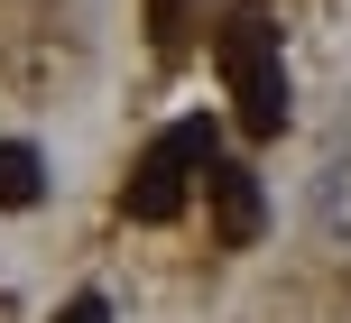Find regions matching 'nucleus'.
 Returning <instances> with one entry per match:
<instances>
[{"mask_svg": "<svg viewBox=\"0 0 351 323\" xmlns=\"http://www.w3.org/2000/svg\"><path fill=\"white\" fill-rule=\"evenodd\" d=\"M222 74H231V102H241V129L278 139L287 129V65H278V28L259 10H241L222 28Z\"/></svg>", "mask_w": 351, "mask_h": 323, "instance_id": "f257e3e1", "label": "nucleus"}, {"mask_svg": "<svg viewBox=\"0 0 351 323\" xmlns=\"http://www.w3.org/2000/svg\"><path fill=\"white\" fill-rule=\"evenodd\" d=\"M194 166H213V120H176L167 139L139 157V176H130V222H148V231L176 222V213H185V176H194Z\"/></svg>", "mask_w": 351, "mask_h": 323, "instance_id": "f03ea898", "label": "nucleus"}, {"mask_svg": "<svg viewBox=\"0 0 351 323\" xmlns=\"http://www.w3.org/2000/svg\"><path fill=\"white\" fill-rule=\"evenodd\" d=\"M213 185V231H222V250H250L259 240V176L250 166H204Z\"/></svg>", "mask_w": 351, "mask_h": 323, "instance_id": "7ed1b4c3", "label": "nucleus"}, {"mask_svg": "<svg viewBox=\"0 0 351 323\" xmlns=\"http://www.w3.org/2000/svg\"><path fill=\"white\" fill-rule=\"evenodd\" d=\"M305 222H315V240L351 250V157H324L305 176Z\"/></svg>", "mask_w": 351, "mask_h": 323, "instance_id": "20e7f679", "label": "nucleus"}, {"mask_svg": "<svg viewBox=\"0 0 351 323\" xmlns=\"http://www.w3.org/2000/svg\"><path fill=\"white\" fill-rule=\"evenodd\" d=\"M37 194H47V157L28 139H0V213H28Z\"/></svg>", "mask_w": 351, "mask_h": 323, "instance_id": "39448f33", "label": "nucleus"}, {"mask_svg": "<svg viewBox=\"0 0 351 323\" xmlns=\"http://www.w3.org/2000/svg\"><path fill=\"white\" fill-rule=\"evenodd\" d=\"M148 28H158V47L185 37V0H148Z\"/></svg>", "mask_w": 351, "mask_h": 323, "instance_id": "423d86ee", "label": "nucleus"}, {"mask_svg": "<svg viewBox=\"0 0 351 323\" xmlns=\"http://www.w3.org/2000/svg\"><path fill=\"white\" fill-rule=\"evenodd\" d=\"M56 323H111V305L84 287V296H65V305H56Z\"/></svg>", "mask_w": 351, "mask_h": 323, "instance_id": "0eeeda50", "label": "nucleus"}]
</instances>
